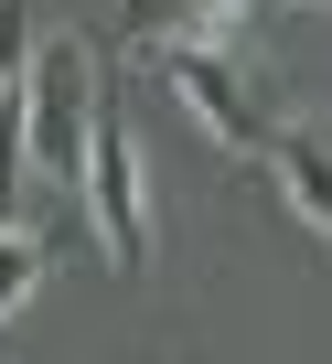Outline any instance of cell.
Returning a JSON list of instances; mask_svg holds the SVG:
<instances>
[{
    "instance_id": "obj_5",
    "label": "cell",
    "mask_w": 332,
    "mask_h": 364,
    "mask_svg": "<svg viewBox=\"0 0 332 364\" xmlns=\"http://www.w3.org/2000/svg\"><path fill=\"white\" fill-rule=\"evenodd\" d=\"M247 0H118L129 43H236Z\"/></svg>"
},
{
    "instance_id": "obj_4",
    "label": "cell",
    "mask_w": 332,
    "mask_h": 364,
    "mask_svg": "<svg viewBox=\"0 0 332 364\" xmlns=\"http://www.w3.org/2000/svg\"><path fill=\"white\" fill-rule=\"evenodd\" d=\"M268 182H279V204L332 247V118H279L268 129Z\"/></svg>"
},
{
    "instance_id": "obj_6",
    "label": "cell",
    "mask_w": 332,
    "mask_h": 364,
    "mask_svg": "<svg viewBox=\"0 0 332 364\" xmlns=\"http://www.w3.org/2000/svg\"><path fill=\"white\" fill-rule=\"evenodd\" d=\"M43 257H54V247H43L33 225H0V321H11V311L43 289Z\"/></svg>"
},
{
    "instance_id": "obj_1",
    "label": "cell",
    "mask_w": 332,
    "mask_h": 364,
    "mask_svg": "<svg viewBox=\"0 0 332 364\" xmlns=\"http://www.w3.org/2000/svg\"><path fill=\"white\" fill-rule=\"evenodd\" d=\"M97 43L86 33H43L22 65V171L33 182H86V139H97Z\"/></svg>"
},
{
    "instance_id": "obj_2",
    "label": "cell",
    "mask_w": 332,
    "mask_h": 364,
    "mask_svg": "<svg viewBox=\"0 0 332 364\" xmlns=\"http://www.w3.org/2000/svg\"><path fill=\"white\" fill-rule=\"evenodd\" d=\"M150 54V75H161V97H172L215 150H268V86L236 65V43H139Z\"/></svg>"
},
{
    "instance_id": "obj_3",
    "label": "cell",
    "mask_w": 332,
    "mask_h": 364,
    "mask_svg": "<svg viewBox=\"0 0 332 364\" xmlns=\"http://www.w3.org/2000/svg\"><path fill=\"white\" fill-rule=\"evenodd\" d=\"M75 193H86V225H97L107 268L139 279L150 268V171H139V129H129L118 97H97V139H86V182Z\"/></svg>"
},
{
    "instance_id": "obj_8",
    "label": "cell",
    "mask_w": 332,
    "mask_h": 364,
    "mask_svg": "<svg viewBox=\"0 0 332 364\" xmlns=\"http://www.w3.org/2000/svg\"><path fill=\"white\" fill-rule=\"evenodd\" d=\"M22 97H0V225H22Z\"/></svg>"
},
{
    "instance_id": "obj_9",
    "label": "cell",
    "mask_w": 332,
    "mask_h": 364,
    "mask_svg": "<svg viewBox=\"0 0 332 364\" xmlns=\"http://www.w3.org/2000/svg\"><path fill=\"white\" fill-rule=\"evenodd\" d=\"M300 11H332V0H300Z\"/></svg>"
},
{
    "instance_id": "obj_7",
    "label": "cell",
    "mask_w": 332,
    "mask_h": 364,
    "mask_svg": "<svg viewBox=\"0 0 332 364\" xmlns=\"http://www.w3.org/2000/svg\"><path fill=\"white\" fill-rule=\"evenodd\" d=\"M43 22H33V0H0V97H22V65H33Z\"/></svg>"
}]
</instances>
